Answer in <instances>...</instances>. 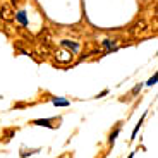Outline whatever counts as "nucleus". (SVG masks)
I'll return each instance as SVG.
<instances>
[{
    "instance_id": "ddd939ff",
    "label": "nucleus",
    "mask_w": 158,
    "mask_h": 158,
    "mask_svg": "<svg viewBox=\"0 0 158 158\" xmlns=\"http://www.w3.org/2000/svg\"><path fill=\"white\" fill-rule=\"evenodd\" d=\"M155 83H156V74H155L153 77H151L150 81H148V84H150V86H151V84H155Z\"/></svg>"
},
{
    "instance_id": "f8f14e48",
    "label": "nucleus",
    "mask_w": 158,
    "mask_h": 158,
    "mask_svg": "<svg viewBox=\"0 0 158 158\" xmlns=\"http://www.w3.org/2000/svg\"><path fill=\"white\" fill-rule=\"evenodd\" d=\"M115 45V41H112V40H105V41H103V47L105 48H110V47H114Z\"/></svg>"
},
{
    "instance_id": "9b49d317",
    "label": "nucleus",
    "mask_w": 158,
    "mask_h": 158,
    "mask_svg": "<svg viewBox=\"0 0 158 158\" xmlns=\"http://www.w3.org/2000/svg\"><path fill=\"white\" fill-rule=\"evenodd\" d=\"M40 150H29V151H26V150H23L21 151V158H26L28 155H35V153H38Z\"/></svg>"
},
{
    "instance_id": "20e7f679",
    "label": "nucleus",
    "mask_w": 158,
    "mask_h": 158,
    "mask_svg": "<svg viewBox=\"0 0 158 158\" xmlns=\"http://www.w3.org/2000/svg\"><path fill=\"white\" fill-rule=\"evenodd\" d=\"M62 47H64V48H69V52H72V53L79 52V43L69 41V40H64V41H62Z\"/></svg>"
},
{
    "instance_id": "dca6fc26",
    "label": "nucleus",
    "mask_w": 158,
    "mask_h": 158,
    "mask_svg": "<svg viewBox=\"0 0 158 158\" xmlns=\"http://www.w3.org/2000/svg\"><path fill=\"white\" fill-rule=\"evenodd\" d=\"M129 158H134V151H132V153L129 155Z\"/></svg>"
},
{
    "instance_id": "1a4fd4ad",
    "label": "nucleus",
    "mask_w": 158,
    "mask_h": 158,
    "mask_svg": "<svg viewBox=\"0 0 158 158\" xmlns=\"http://www.w3.org/2000/svg\"><path fill=\"white\" fill-rule=\"evenodd\" d=\"M52 102H53V105H57V107H67L69 102L64 98H52Z\"/></svg>"
},
{
    "instance_id": "423d86ee",
    "label": "nucleus",
    "mask_w": 158,
    "mask_h": 158,
    "mask_svg": "<svg viewBox=\"0 0 158 158\" xmlns=\"http://www.w3.org/2000/svg\"><path fill=\"white\" fill-rule=\"evenodd\" d=\"M38 53L41 57H47V55H50V47H48V43L45 41L43 45H38Z\"/></svg>"
},
{
    "instance_id": "9d476101",
    "label": "nucleus",
    "mask_w": 158,
    "mask_h": 158,
    "mask_svg": "<svg viewBox=\"0 0 158 158\" xmlns=\"http://www.w3.org/2000/svg\"><path fill=\"white\" fill-rule=\"evenodd\" d=\"M143 120H144V115H143V117H141V118H139V122H138V126H136V127H134V132H132V138H131V139H134V138H136V134H138V131H139V127H141V124H143Z\"/></svg>"
},
{
    "instance_id": "2eb2a0df",
    "label": "nucleus",
    "mask_w": 158,
    "mask_h": 158,
    "mask_svg": "<svg viewBox=\"0 0 158 158\" xmlns=\"http://www.w3.org/2000/svg\"><path fill=\"white\" fill-rule=\"evenodd\" d=\"M21 0H12V5H16V4H19Z\"/></svg>"
},
{
    "instance_id": "0eeeda50",
    "label": "nucleus",
    "mask_w": 158,
    "mask_h": 158,
    "mask_svg": "<svg viewBox=\"0 0 158 158\" xmlns=\"http://www.w3.org/2000/svg\"><path fill=\"white\" fill-rule=\"evenodd\" d=\"M14 17H17V21H19L23 26H26V24H28V17H26V14H24L23 10H19L17 14H14Z\"/></svg>"
},
{
    "instance_id": "7ed1b4c3",
    "label": "nucleus",
    "mask_w": 158,
    "mask_h": 158,
    "mask_svg": "<svg viewBox=\"0 0 158 158\" xmlns=\"http://www.w3.org/2000/svg\"><path fill=\"white\" fill-rule=\"evenodd\" d=\"M14 14H16V12L12 10V7H10V5H7V4H4V5H2V9H0V16H2V19H4V21H12V19H14Z\"/></svg>"
},
{
    "instance_id": "39448f33",
    "label": "nucleus",
    "mask_w": 158,
    "mask_h": 158,
    "mask_svg": "<svg viewBox=\"0 0 158 158\" xmlns=\"http://www.w3.org/2000/svg\"><path fill=\"white\" fill-rule=\"evenodd\" d=\"M52 122H55V118H40V120H35V126H45V127H55V124H52Z\"/></svg>"
},
{
    "instance_id": "f257e3e1",
    "label": "nucleus",
    "mask_w": 158,
    "mask_h": 158,
    "mask_svg": "<svg viewBox=\"0 0 158 158\" xmlns=\"http://www.w3.org/2000/svg\"><path fill=\"white\" fill-rule=\"evenodd\" d=\"M72 55H74V53H72V52H69V50H59L55 53V59H57V62H60V64H67V62H71L72 60Z\"/></svg>"
},
{
    "instance_id": "6e6552de",
    "label": "nucleus",
    "mask_w": 158,
    "mask_h": 158,
    "mask_svg": "<svg viewBox=\"0 0 158 158\" xmlns=\"http://www.w3.org/2000/svg\"><path fill=\"white\" fill-rule=\"evenodd\" d=\"M118 134H120V126L115 127V131L110 134V138H108V143H110L112 146H114V143H115V139H117V136H118Z\"/></svg>"
},
{
    "instance_id": "f03ea898",
    "label": "nucleus",
    "mask_w": 158,
    "mask_h": 158,
    "mask_svg": "<svg viewBox=\"0 0 158 158\" xmlns=\"http://www.w3.org/2000/svg\"><path fill=\"white\" fill-rule=\"evenodd\" d=\"M148 31V24H146V21H138V23L134 24V28H132V35L134 36H141V35H144V33Z\"/></svg>"
},
{
    "instance_id": "4468645a",
    "label": "nucleus",
    "mask_w": 158,
    "mask_h": 158,
    "mask_svg": "<svg viewBox=\"0 0 158 158\" xmlns=\"http://www.w3.org/2000/svg\"><path fill=\"white\" fill-rule=\"evenodd\" d=\"M139 89H141V84H138V86H136L134 89H132V95H136V93H138Z\"/></svg>"
}]
</instances>
